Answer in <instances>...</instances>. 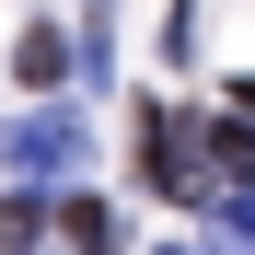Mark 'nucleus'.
<instances>
[{
  "mask_svg": "<svg viewBox=\"0 0 255 255\" xmlns=\"http://www.w3.org/2000/svg\"><path fill=\"white\" fill-rule=\"evenodd\" d=\"M0 162H12V174L23 186H47V174H70V162H81V116H12V128H0Z\"/></svg>",
  "mask_w": 255,
  "mask_h": 255,
  "instance_id": "obj_1",
  "label": "nucleus"
},
{
  "mask_svg": "<svg viewBox=\"0 0 255 255\" xmlns=\"http://www.w3.org/2000/svg\"><path fill=\"white\" fill-rule=\"evenodd\" d=\"M12 70H23V81H58V70H70V35H47V23H35L23 47H12Z\"/></svg>",
  "mask_w": 255,
  "mask_h": 255,
  "instance_id": "obj_2",
  "label": "nucleus"
},
{
  "mask_svg": "<svg viewBox=\"0 0 255 255\" xmlns=\"http://www.w3.org/2000/svg\"><path fill=\"white\" fill-rule=\"evenodd\" d=\"M162 255H197V244H162Z\"/></svg>",
  "mask_w": 255,
  "mask_h": 255,
  "instance_id": "obj_3",
  "label": "nucleus"
}]
</instances>
